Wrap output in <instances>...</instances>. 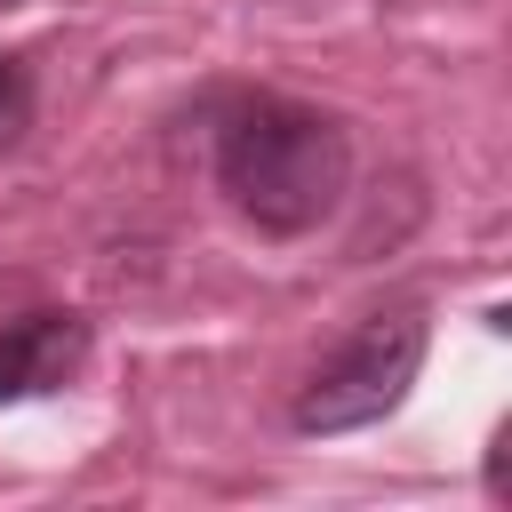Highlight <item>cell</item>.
Here are the masks:
<instances>
[{
    "mask_svg": "<svg viewBox=\"0 0 512 512\" xmlns=\"http://www.w3.org/2000/svg\"><path fill=\"white\" fill-rule=\"evenodd\" d=\"M216 192L272 240L312 232L344 184H352V144L328 112L288 104V96H240L216 120Z\"/></svg>",
    "mask_w": 512,
    "mask_h": 512,
    "instance_id": "cell-1",
    "label": "cell"
},
{
    "mask_svg": "<svg viewBox=\"0 0 512 512\" xmlns=\"http://www.w3.org/2000/svg\"><path fill=\"white\" fill-rule=\"evenodd\" d=\"M424 312L416 304H384L368 312L296 392V432H360L376 416H392L424 368Z\"/></svg>",
    "mask_w": 512,
    "mask_h": 512,
    "instance_id": "cell-2",
    "label": "cell"
},
{
    "mask_svg": "<svg viewBox=\"0 0 512 512\" xmlns=\"http://www.w3.org/2000/svg\"><path fill=\"white\" fill-rule=\"evenodd\" d=\"M80 360H88V320L80 312H24V320H8L0 328V408L72 384Z\"/></svg>",
    "mask_w": 512,
    "mask_h": 512,
    "instance_id": "cell-3",
    "label": "cell"
},
{
    "mask_svg": "<svg viewBox=\"0 0 512 512\" xmlns=\"http://www.w3.org/2000/svg\"><path fill=\"white\" fill-rule=\"evenodd\" d=\"M24 128H32V64L0 56V152H16Z\"/></svg>",
    "mask_w": 512,
    "mask_h": 512,
    "instance_id": "cell-4",
    "label": "cell"
},
{
    "mask_svg": "<svg viewBox=\"0 0 512 512\" xmlns=\"http://www.w3.org/2000/svg\"><path fill=\"white\" fill-rule=\"evenodd\" d=\"M392 8H416V0H392Z\"/></svg>",
    "mask_w": 512,
    "mask_h": 512,
    "instance_id": "cell-5",
    "label": "cell"
}]
</instances>
